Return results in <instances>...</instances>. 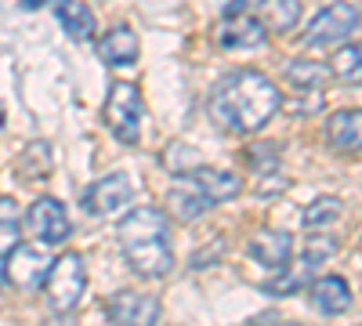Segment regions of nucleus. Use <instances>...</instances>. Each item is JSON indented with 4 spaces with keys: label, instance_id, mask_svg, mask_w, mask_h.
I'll return each mask as SVG.
<instances>
[{
    "label": "nucleus",
    "instance_id": "obj_1",
    "mask_svg": "<svg viewBox=\"0 0 362 326\" xmlns=\"http://www.w3.org/2000/svg\"><path fill=\"white\" fill-rule=\"evenodd\" d=\"M283 109V95L264 73L235 69L210 95V120L228 134H257Z\"/></svg>",
    "mask_w": 362,
    "mask_h": 326
},
{
    "label": "nucleus",
    "instance_id": "obj_2",
    "mask_svg": "<svg viewBox=\"0 0 362 326\" xmlns=\"http://www.w3.org/2000/svg\"><path fill=\"white\" fill-rule=\"evenodd\" d=\"M44 301L54 315H69L80 298H83V290H87V261L83 254L76 250H66V254H58L51 261V269L44 276Z\"/></svg>",
    "mask_w": 362,
    "mask_h": 326
},
{
    "label": "nucleus",
    "instance_id": "obj_3",
    "mask_svg": "<svg viewBox=\"0 0 362 326\" xmlns=\"http://www.w3.org/2000/svg\"><path fill=\"white\" fill-rule=\"evenodd\" d=\"M141 120H145V102L141 87L131 80H116L105 98V127L119 145H138L141 138Z\"/></svg>",
    "mask_w": 362,
    "mask_h": 326
},
{
    "label": "nucleus",
    "instance_id": "obj_4",
    "mask_svg": "<svg viewBox=\"0 0 362 326\" xmlns=\"http://www.w3.org/2000/svg\"><path fill=\"white\" fill-rule=\"evenodd\" d=\"M22 228L29 232V240L40 243V247H58L69 240L73 232V221H69V211L62 199L54 196H40L29 203V211L22 214Z\"/></svg>",
    "mask_w": 362,
    "mask_h": 326
},
{
    "label": "nucleus",
    "instance_id": "obj_5",
    "mask_svg": "<svg viewBox=\"0 0 362 326\" xmlns=\"http://www.w3.org/2000/svg\"><path fill=\"white\" fill-rule=\"evenodd\" d=\"M355 29H358V8H355V4H348V0H337V4L322 8V11L308 22L305 40H300V44L312 47V51L337 47L341 40L355 37Z\"/></svg>",
    "mask_w": 362,
    "mask_h": 326
},
{
    "label": "nucleus",
    "instance_id": "obj_6",
    "mask_svg": "<svg viewBox=\"0 0 362 326\" xmlns=\"http://www.w3.org/2000/svg\"><path fill=\"white\" fill-rule=\"evenodd\" d=\"M105 319L112 326H156L160 301L141 290H116L105 301Z\"/></svg>",
    "mask_w": 362,
    "mask_h": 326
},
{
    "label": "nucleus",
    "instance_id": "obj_7",
    "mask_svg": "<svg viewBox=\"0 0 362 326\" xmlns=\"http://www.w3.org/2000/svg\"><path fill=\"white\" fill-rule=\"evenodd\" d=\"M131 264V272L141 279H163L174 272V250L167 247V235H153V240H138L119 247Z\"/></svg>",
    "mask_w": 362,
    "mask_h": 326
},
{
    "label": "nucleus",
    "instance_id": "obj_8",
    "mask_svg": "<svg viewBox=\"0 0 362 326\" xmlns=\"http://www.w3.org/2000/svg\"><path fill=\"white\" fill-rule=\"evenodd\" d=\"M127 203H131L127 174H105L83 192V206H87V214H95V218H112L119 211H127Z\"/></svg>",
    "mask_w": 362,
    "mask_h": 326
},
{
    "label": "nucleus",
    "instance_id": "obj_9",
    "mask_svg": "<svg viewBox=\"0 0 362 326\" xmlns=\"http://www.w3.org/2000/svg\"><path fill=\"white\" fill-rule=\"evenodd\" d=\"M264 40H268V29L261 25L254 11L225 15V22L218 25V44L225 51H250V47H261Z\"/></svg>",
    "mask_w": 362,
    "mask_h": 326
},
{
    "label": "nucleus",
    "instance_id": "obj_10",
    "mask_svg": "<svg viewBox=\"0 0 362 326\" xmlns=\"http://www.w3.org/2000/svg\"><path fill=\"white\" fill-rule=\"evenodd\" d=\"M167 232H170V218L160 206H138V211H131L116 221V243L127 247V243L153 240V235H167Z\"/></svg>",
    "mask_w": 362,
    "mask_h": 326
},
{
    "label": "nucleus",
    "instance_id": "obj_11",
    "mask_svg": "<svg viewBox=\"0 0 362 326\" xmlns=\"http://www.w3.org/2000/svg\"><path fill=\"white\" fill-rule=\"evenodd\" d=\"M8 264H4V272H8V279L15 283V286H22V290H37L40 283H44V276H47V269H51V257L40 250V243L29 250V247H15L8 257H4Z\"/></svg>",
    "mask_w": 362,
    "mask_h": 326
},
{
    "label": "nucleus",
    "instance_id": "obj_12",
    "mask_svg": "<svg viewBox=\"0 0 362 326\" xmlns=\"http://www.w3.org/2000/svg\"><path fill=\"white\" fill-rule=\"evenodd\" d=\"M322 134H326V145L337 156H358V145H362V112L358 109H337L326 120Z\"/></svg>",
    "mask_w": 362,
    "mask_h": 326
},
{
    "label": "nucleus",
    "instance_id": "obj_13",
    "mask_svg": "<svg viewBox=\"0 0 362 326\" xmlns=\"http://www.w3.org/2000/svg\"><path fill=\"white\" fill-rule=\"evenodd\" d=\"M247 254L257 264H264L268 272L286 269L290 257H293V235L290 232H279V228H264V232H257L254 240L247 243Z\"/></svg>",
    "mask_w": 362,
    "mask_h": 326
},
{
    "label": "nucleus",
    "instance_id": "obj_14",
    "mask_svg": "<svg viewBox=\"0 0 362 326\" xmlns=\"http://www.w3.org/2000/svg\"><path fill=\"white\" fill-rule=\"evenodd\" d=\"M185 182L210 203V206H218V203H228V199H235L239 196V177L232 174V170H221V167H196Z\"/></svg>",
    "mask_w": 362,
    "mask_h": 326
},
{
    "label": "nucleus",
    "instance_id": "obj_15",
    "mask_svg": "<svg viewBox=\"0 0 362 326\" xmlns=\"http://www.w3.org/2000/svg\"><path fill=\"white\" fill-rule=\"evenodd\" d=\"M308 298H312V308L319 315H341L351 308L355 293H351L348 279H341V276H319L308 290Z\"/></svg>",
    "mask_w": 362,
    "mask_h": 326
},
{
    "label": "nucleus",
    "instance_id": "obj_16",
    "mask_svg": "<svg viewBox=\"0 0 362 326\" xmlns=\"http://www.w3.org/2000/svg\"><path fill=\"white\" fill-rule=\"evenodd\" d=\"M98 54H102V62L105 66H131L138 62V54H141V44L134 37V29L131 25H112L109 33L98 40Z\"/></svg>",
    "mask_w": 362,
    "mask_h": 326
},
{
    "label": "nucleus",
    "instance_id": "obj_17",
    "mask_svg": "<svg viewBox=\"0 0 362 326\" xmlns=\"http://www.w3.org/2000/svg\"><path fill=\"white\" fill-rule=\"evenodd\" d=\"M54 18H58V25H62V33L69 40H76V44L95 40V11L87 4H80V0H58Z\"/></svg>",
    "mask_w": 362,
    "mask_h": 326
},
{
    "label": "nucleus",
    "instance_id": "obj_18",
    "mask_svg": "<svg viewBox=\"0 0 362 326\" xmlns=\"http://www.w3.org/2000/svg\"><path fill=\"white\" fill-rule=\"evenodd\" d=\"M283 80L297 91H308V95H322V87L329 83V69L322 62H312V58H293L283 69Z\"/></svg>",
    "mask_w": 362,
    "mask_h": 326
},
{
    "label": "nucleus",
    "instance_id": "obj_19",
    "mask_svg": "<svg viewBox=\"0 0 362 326\" xmlns=\"http://www.w3.org/2000/svg\"><path fill=\"white\" fill-rule=\"evenodd\" d=\"M257 11H261L257 18L268 33H290L300 22V0H264Z\"/></svg>",
    "mask_w": 362,
    "mask_h": 326
},
{
    "label": "nucleus",
    "instance_id": "obj_20",
    "mask_svg": "<svg viewBox=\"0 0 362 326\" xmlns=\"http://www.w3.org/2000/svg\"><path fill=\"white\" fill-rule=\"evenodd\" d=\"M341 218H344V203L337 196H319L315 203L305 206V214H300V221H305L308 232H326V228H334Z\"/></svg>",
    "mask_w": 362,
    "mask_h": 326
},
{
    "label": "nucleus",
    "instance_id": "obj_21",
    "mask_svg": "<svg viewBox=\"0 0 362 326\" xmlns=\"http://www.w3.org/2000/svg\"><path fill=\"white\" fill-rule=\"evenodd\" d=\"M22 243V206L11 196H0V261Z\"/></svg>",
    "mask_w": 362,
    "mask_h": 326
},
{
    "label": "nucleus",
    "instance_id": "obj_22",
    "mask_svg": "<svg viewBox=\"0 0 362 326\" xmlns=\"http://www.w3.org/2000/svg\"><path fill=\"white\" fill-rule=\"evenodd\" d=\"M206 206H210V203H206V199H203V196L189 185V182L167 192V211H170L177 221H196V218L206 211Z\"/></svg>",
    "mask_w": 362,
    "mask_h": 326
},
{
    "label": "nucleus",
    "instance_id": "obj_23",
    "mask_svg": "<svg viewBox=\"0 0 362 326\" xmlns=\"http://www.w3.org/2000/svg\"><path fill=\"white\" fill-rule=\"evenodd\" d=\"M337 254V240L329 232H312L305 247H300V264L305 269H319V264H326L329 257Z\"/></svg>",
    "mask_w": 362,
    "mask_h": 326
},
{
    "label": "nucleus",
    "instance_id": "obj_24",
    "mask_svg": "<svg viewBox=\"0 0 362 326\" xmlns=\"http://www.w3.org/2000/svg\"><path fill=\"white\" fill-rule=\"evenodd\" d=\"M51 145L47 141H33V145H25L22 156H18V174L22 177H44L51 174Z\"/></svg>",
    "mask_w": 362,
    "mask_h": 326
},
{
    "label": "nucleus",
    "instance_id": "obj_25",
    "mask_svg": "<svg viewBox=\"0 0 362 326\" xmlns=\"http://www.w3.org/2000/svg\"><path fill=\"white\" fill-rule=\"evenodd\" d=\"M199 163H203L199 149H192V145H185V141L167 145V149H163V167H167V170H174L177 177H189Z\"/></svg>",
    "mask_w": 362,
    "mask_h": 326
},
{
    "label": "nucleus",
    "instance_id": "obj_26",
    "mask_svg": "<svg viewBox=\"0 0 362 326\" xmlns=\"http://www.w3.org/2000/svg\"><path fill=\"white\" fill-rule=\"evenodd\" d=\"M358 66H362L358 44H344V47H337L334 62H329L326 69H329V76H337V80H344V83H358V76H362Z\"/></svg>",
    "mask_w": 362,
    "mask_h": 326
},
{
    "label": "nucleus",
    "instance_id": "obj_27",
    "mask_svg": "<svg viewBox=\"0 0 362 326\" xmlns=\"http://www.w3.org/2000/svg\"><path fill=\"white\" fill-rule=\"evenodd\" d=\"M297 286H300V272H290V264H286V269L268 272V279H264V290L276 293V298H283V293H293Z\"/></svg>",
    "mask_w": 362,
    "mask_h": 326
},
{
    "label": "nucleus",
    "instance_id": "obj_28",
    "mask_svg": "<svg viewBox=\"0 0 362 326\" xmlns=\"http://www.w3.org/2000/svg\"><path fill=\"white\" fill-rule=\"evenodd\" d=\"M264 0H228V11L225 15H239V11H257Z\"/></svg>",
    "mask_w": 362,
    "mask_h": 326
},
{
    "label": "nucleus",
    "instance_id": "obj_29",
    "mask_svg": "<svg viewBox=\"0 0 362 326\" xmlns=\"http://www.w3.org/2000/svg\"><path fill=\"white\" fill-rule=\"evenodd\" d=\"M25 8H44V4H58V0H22Z\"/></svg>",
    "mask_w": 362,
    "mask_h": 326
},
{
    "label": "nucleus",
    "instance_id": "obj_30",
    "mask_svg": "<svg viewBox=\"0 0 362 326\" xmlns=\"http://www.w3.org/2000/svg\"><path fill=\"white\" fill-rule=\"evenodd\" d=\"M293 326H297V322H293Z\"/></svg>",
    "mask_w": 362,
    "mask_h": 326
}]
</instances>
